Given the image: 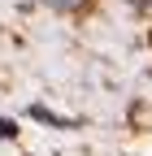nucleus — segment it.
<instances>
[{"instance_id": "2", "label": "nucleus", "mask_w": 152, "mask_h": 156, "mask_svg": "<svg viewBox=\"0 0 152 156\" xmlns=\"http://www.w3.org/2000/svg\"><path fill=\"white\" fill-rule=\"evenodd\" d=\"M148 5H152V0H148Z\"/></svg>"}, {"instance_id": "1", "label": "nucleus", "mask_w": 152, "mask_h": 156, "mask_svg": "<svg viewBox=\"0 0 152 156\" xmlns=\"http://www.w3.org/2000/svg\"><path fill=\"white\" fill-rule=\"evenodd\" d=\"M13 134H17V126L9 122V117H0V139H13Z\"/></svg>"}]
</instances>
